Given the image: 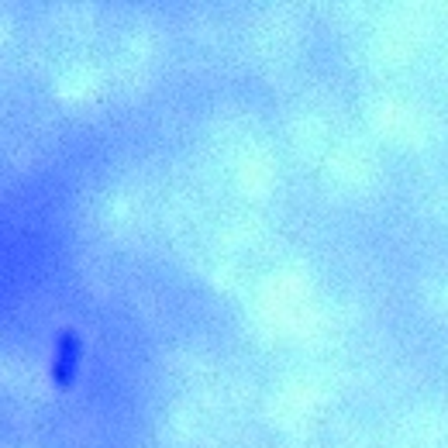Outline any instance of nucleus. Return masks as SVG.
Listing matches in <instances>:
<instances>
[{
  "instance_id": "nucleus-1",
  "label": "nucleus",
  "mask_w": 448,
  "mask_h": 448,
  "mask_svg": "<svg viewBox=\"0 0 448 448\" xmlns=\"http://www.w3.org/2000/svg\"><path fill=\"white\" fill-rule=\"evenodd\" d=\"M59 341V359H55V383L59 386H73V369H76V355H80V338H76V331H59L55 334Z\"/></svg>"
}]
</instances>
